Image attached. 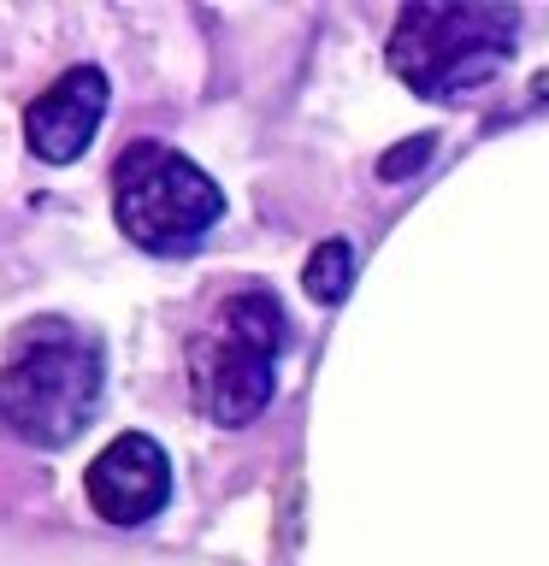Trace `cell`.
<instances>
[{
  "instance_id": "1",
  "label": "cell",
  "mask_w": 549,
  "mask_h": 566,
  "mask_svg": "<svg viewBox=\"0 0 549 566\" xmlns=\"http://www.w3.org/2000/svg\"><path fill=\"white\" fill-rule=\"evenodd\" d=\"M106 389V354L95 331L35 318L12 336L0 366V431L30 449H65L95 419Z\"/></svg>"
},
{
  "instance_id": "2",
  "label": "cell",
  "mask_w": 549,
  "mask_h": 566,
  "mask_svg": "<svg viewBox=\"0 0 549 566\" xmlns=\"http://www.w3.org/2000/svg\"><path fill=\"white\" fill-rule=\"evenodd\" d=\"M283 354V307L272 290H237L219 301L207 331L189 343L195 407L213 424H248L272 401Z\"/></svg>"
},
{
  "instance_id": "3",
  "label": "cell",
  "mask_w": 549,
  "mask_h": 566,
  "mask_svg": "<svg viewBox=\"0 0 549 566\" xmlns=\"http://www.w3.org/2000/svg\"><path fill=\"white\" fill-rule=\"evenodd\" d=\"M520 12L514 7H402L390 35V71L425 101L467 95L508 65Z\"/></svg>"
},
{
  "instance_id": "4",
  "label": "cell",
  "mask_w": 549,
  "mask_h": 566,
  "mask_svg": "<svg viewBox=\"0 0 549 566\" xmlns=\"http://www.w3.org/2000/svg\"><path fill=\"white\" fill-rule=\"evenodd\" d=\"M113 219L148 254H195L225 219V195L166 142H131L113 166Z\"/></svg>"
},
{
  "instance_id": "5",
  "label": "cell",
  "mask_w": 549,
  "mask_h": 566,
  "mask_svg": "<svg viewBox=\"0 0 549 566\" xmlns=\"http://www.w3.org/2000/svg\"><path fill=\"white\" fill-rule=\"evenodd\" d=\"M83 490L106 525H148L172 502V460L148 431H124L89 460Z\"/></svg>"
},
{
  "instance_id": "6",
  "label": "cell",
  "mask_w": 549,
  "mask_h": 566,
  "mask_svg": "<svg viewBox=\"0 0 549 566\" xmlns=\"http://www.w3.org/2000/svg\"><path fill=\"white\" fill-rule=\"evenodd\" d=\"M101 118H106V77L95 65H71L65 77H53L42 95L30 101L24 142H30L35 159H48V166H71V159L89 154Z\"/></svg>"
},
{
  "instance_id": "7",
  "label": "cell",
  "mask_w": 549,
  "mask_h": 566,
  "mask_svg": "<svg viewBox=\"0 0 549 566\" xmlns=\"http://www.w3.org/2000/svg\"><path fill=\"white\" fill-rule=\"evenodd\" d=\"M349 277H354V254H349V242H319L313 254H308V272H301L308 295H313V301H325V307L349 295Z\"/></svg>"
},
{
  "instance_id": "8",
  "label": "cell",
  "mask_w": 549,
  "mask_h": 566,
  "mask_svg": "<svg viewBox=\"0 0 549 566\" xmlns=\"http://www.w3.org/2000/svg\"><path fill=\"white\" fill-rule=\"evenodd\" d=\"M425 154H432V136H407V148L379 159V177H407L414 166H425Z\"/></svg>"
}]
</instances>
